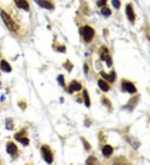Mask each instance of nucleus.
I'll return each mask as SVG.
<instances>
[{
    "label": "nucleus",
    "instance_id": "1",
    "mask_svg": "<svg viewBox=\"0 0 150 165\" xmlns=\"http://www.w3.org/2000/svg\"><path fill=\"white\" fill-rule=\"evenodd\" d=\"M1 17H2L4 22L5 23V24L9 28V30L13 31V32H17V30L19 29V27H18V25L15 24L14 22V20L12 19L9 15L7 14L5 12H2L1 13Z\"/></svg>",
    "mask_w": 150,
    "mask_h": 165
},
{
    "label": "nucleus",
    "instance_id": "2",
    "mask_svg": "<svg viewBox=\"0 0 150 165\" xmlns=\"http://www.w3.org/2000/svg\"><path fill=\"white\" fill-rule=\"evenodd\" d=\"M80 33L86 42H90L94 35V30L88 26H85L80 29Z\"/></svg>",
    "mask_w": 150,
    "mask_h": 165
},
{
    "label": "nucleus",
    "instance_id": "3",
    "mask_svg": "<svg viewBox=\"0 0 150 165\" xmlns=\"http://www.w3.org/2000/svg\"><path fill=\"white\" fill-rule=\"evenodd\" d=\"M41 150H42V153L44 154V160L46 161L48 164H51L53 162V154H52L50 149L47 146H43Z\"/></svg>",
    "mask_w": 150,
    "mask_h": 165
},
{
    "label": "nucleus",
    "instance_id": "4",
    "mask_svg": "<svg viewBox=\"0 0 150 165\" xmlns=\"http://www.w3.org/2000/svg\"><path fill=\"white\" fill-rule=\"evenodd\" d=\"M122 87H123V90H125V91H127V92L130 93H135L136 91H137L135 86H134L132 82H123Z\"/></svg>",
    "mask_w": 150,
    "mask_h": 165
},
{
    "label": "nucleus",
    "instance_id": "5",
    "mask_svg": "<svg viewBox=\"0 0 150 165\" xmlns=\"http://www.w3.org/2000/svg\"><path fill=\"white\" fill-rule=\"evenodd\" d=\"M14 1L18 8L24 9L25 11H29V5L26 0H14Z\"/></svg>",
    "mask_w": 150,
    "mask_h": 165
},
{
    "label": "nucleus",
    "instance_id": "6",
    "mask_svg": "<svg viewBox=\"0 0 150 165\" xmlns=\"http://www.w3.org/2000/svg\"><path fill=\"white\" fill-rule=\"evenodd\" d=\"M38 4L44 8V9H53V5L51 3H49V1L46 0H34Z\"/></svg>",
    "mask_w": 150,
    "mask_h": 165
},
{
    "label": "nucleus",
    "instance_id": "7",
    "mask_svg": "<svg viewBox=\"0 0 150 165\" xmlns=\"http://www.w3.org/2000/svg\"><path fill=\"white\" fill-rule=\"evenodd\" d=\"M126 14H127L128 19L130 20L131 22L134 21V19H135V15H134V13H133V9H132V7H131L130 5H127V7H126Z\"/></svg>",
    "mask_w": 150,
    "mask_h": 165
},
{
    "label": "nucleus",
    "instance_id": "8",
    "mask_svg": "<svg viewBox=\"0 0 150 165\" xmlns=\"http://www.w3.org/2000/svg\"><path fill=\"white\" fill-rule=\"evenodd\" d=\"M81 88H82V86H81L80 83H78L76 81H73L69 86V93H73L74 91H79Z\"/></svg>",
    "mask_w": 150,
    "mask_h": 165
},
{
    "label": "nucleus",
    "instance_id": "9",
    "mask_svg": "<svg viewBox=\"0 0 150 165\" xmlns=\"http://www.w3.org/2000/svg\"><path fill=\"white\" fill-rule=\"evenodd\" d=\"M17 150H18L17 146L15 145L14 143H8V145H7V152L9 154L14 155V154H15L17 153Z\"/></svg>",
    "mask_w": 150,
    "mask_h": 165
},
{
    "label": "nucleus",
    "instance_id": "10",
    "mask_svg": "<svg viewBox=\"0 0 150 165\" xmlns=\"http://www.w3.org/2000/svg\"><path fill=\"white\" fill-rule=\"evenodd\" d=\"M0 68L2 69V71L7 72V73H9V72H11V70H12V68L10 67L9 63L4 61V60H3V61L1 62V63H0Z\"/></svg>",
    "mask_w": 150,
    "mask_h": 165
},
{
    "label": "nucleus",
    "instance_id": "11",
    "mask_svg": "<svg viewBox=\"0 0 150 165\" xmlns=\"http://www.w3.org/2000/svg\"><path fill=\"white\" fill-rule=\"evenodd\" d=\"M102 152H103V154L105 156V157H108V156L111 155L112 153H113V148L109 145L104 146V147L103 148Z\"/></svg>",
    "mask_w": 150,
    "mask_h": 165
},
{
    "label": "nucleus",
    "instance_id": "12",
    "mask_svg": "<svg viewBox=\"0 0 150 165\" xmlns=\"http://www.w3.org/2000/svg\"><path fill=\"white\" fill-rule=\"evenodd\" d=\"M98 84L99 88H101L103 92H108V91L109 90V86H108V84H107L106 82H104L103 80H102V79L98 80Z\"/></svg>",
    "mask_w": 150,
    "mask_h": 165
},
{
    "label": "nucleus",
    "instance_id": "13",
    "mask_svg": "<svg viewBox=\"0 0 150 165\" xmlns=\"http://www.w3.org/2000/svg\"><path fill=\"white\" fill-rule=\"evenodd\" d=\"M15 139L17 141H19L22 144H24V145H28L29 143V140L27 138H25V137H19L18 136V135H15Z\"/></svg>",
    "mask_w": 150,
    "mask_h": 165
},
{
    "label": "nucleus",
    "instance_id": "14",
    "mask_svg": "<svg viewBox=\"0 0 150 165\" xmlns=\"http://www.w3.org/2000/svg\"><path fill=\"white\" fill-rule=\"evenodd\" d=\"M101 75L103 77V78H105L106 79L108 80H109L110 82H113L114 81V79H115V73L113 72V73H111L110 75H108L107 73H104L103 72H101Z\"/></svg>",
    "mask_w": 150,
    "mask_h": 165
},
{
    "label": "nucleus",
    "instance_id": "15",
    "mask_svg": "<svg viewBox=\"0 0 150 165\" xmlns=\"http://www.w3.org/2000/svg\"><path fill=\"white\" fill-rule=\"evenodd\" d=\"M83 98H84V103H85V105L87 107L90 106V99H89V96H88V93L87 90H84L83 91Z\"/></svg>",
    "mask_w": 150,
    "mask_h": 165
},
{
    "label": "nucleus",
    "instance_id": "16",
    "mask_svg": "<svg viewBox=\"0 0 150 165\" xmlns=\"http://www.w3.org/2000/svg\"><path fill=\"white\" fill-rule=\"evenodd\" d=\"M101 13H102V14L104 15V16H106V17H108V16H110V15H111V11H110L109 9H107V8L103 9L101 11Z\"/></svg>",
    "mask_w": 150,
    "mask_h": 165
},
{
    "label": "nucleus",
    "instance_id": "17",
    "mask_svg": "<svg viewBox=\"0 0 150 165\" xmlns=\"http://www.w3.org/2000/svg\"><path fill=\"white\" fill-rule=\"evenodd\" d=\"M6 128H7V129H9V130L13 129V128H14V125H13V122L11 121L10 119H7V124H6Z\"/></svg>",
    "mask_w": 150,
    "mask_h": 165
},
{
    "label": "nucleus",
    "instance_id": "18",
    "mask_svg": "<svg viewBox=\"0 0 150 165\" xmlns=\"http://www.w3.org/2000/svg\"><path fill=\"white\" fill-rule=\"evenodd\" d=\"M112 4L115 9H119L120 7V2L118 0H112Z\"/></svg>",
    "mask_w": 150,
    "mask_h": 165
},
{
    "label": "nucleus",
    "instance_id": "19",
    "mask_svg": "<svg viewBox=\"0 0 150 165\" xmlns=\"http://www.w3.org/2000/svg\"><path fill=\"white\" fill-rule=\"evenodd\" d=\"M58 82L60 83V85H61V86H63V87L65 86V83H64V78H63V75H59V76H58Z\"/></svg>",
    "mask_w": 150,
    "mask_h": 165
},
{
    "label": "nucleus",
    "instance_id": "20",
    "mask_svg": "<svg viewBox=\"0 0 150 165\" xmlns=\"http://www.w3.org/2000/svg\"><path fill=\"white\" fill-rule=\"evenodd\" d=\"M107 0H99V1L98 2V7H101V6H103V5L105 4Z\"/></svg>",
    "mask_w": 150,
    "mask_h": 165
},
{
    "label": "nucleus",
    "instance_id": "21",
    "mask_svg": "<svg viewBox=\"0 0 150 165\" xmlns=\"http://www.w3.org/2000/svg\"><path fill=\"white\" fill-rule=\"evenodd\" d=\"M105 60H106L108 66V67H110L112 64V60H111V58H110V57H107V58H105Z\"/></svg>",
    "mask_w": 150,
    "mask_h": 165
},
{
    "label": "nucleus",
    "instance_id": "22",
    "mask_svg": "<svg viewBox=\"0 0 150 165\" xmlns=\"http://www.w3.org/2000/svg\"><path fill=\"white\" fill-rule=\"evenodd\" d=\"M58 51H60V52H64V51H65V48H64V47H62V48H58Z\"/></svg>",
    "mask_w": 150,
    "mask_h": 165
},
{
    "label": "nucleus",
    "instance_id": "23",
    "mask_svg": "<svg viewBox=\"0 0 150 165\" xmlns=\"http://www.w3.org/2000/svg\"><path fill=\"white\" fill-rule=\"evenodd\" d=\"M84 71H85V73H87L88 72V66L86 64L84 65Z\"/></svg>",
    "mask_w": 150,
    "mask_h": 165
}]
</instances>
